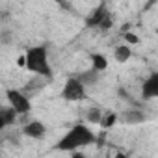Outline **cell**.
I'll return each mask as SVG.
<instances>
[{"label":"cell","mask_w":158,"mask_h":158,"mask_svg":"<svg viewBox=\"0 0 158 158\" xmlns=\"http://www.w3.org/2000/svg\"><path fill=\"white\" fill-rule=\"evenodd\" d=\"M78 80H80V84L84 86V88H91V86H95L99 80H101V73H97V71H93V69H88V71H84V73H80V74H74Z\"/></svg>","instance_id":"obj_8"},{"label":"cell","mask_w":158,"mask_h":158,"mask_svg":"<svg viewBox=\"0 0 158 158\" xmlns=\"http://www.w3.org/2000/svg\"><path fill=\"white\" fill-rule=\"evenodd\" d=\"M17 65H19V67H24V56H19V58H17Z\"/></svg>","instance_id":"obj_17"},{"label":"cell","mask_w":158,"mask_h":158,"mask_svg":"<svg viewBox=\"0 0 158 158\" xmlns=\"http://www.w3.org/2000/svg\"><path fill=\"white\" fill-rule=\"evenodd\" d=\"M102 110L99 108V106H89L88 110H86V121L88 123H91V125H99L101 123V119H102Z\"/></svg>","instance_id":"obj_13"},{"label":"cell","mask_w":158,"mask_h":158,"mask_svg":"<svg viewBox=\"0 0 158 158\" xmlns=\"http://www.w3.org/2000/svg\"><path fill=\"white\" fill-rule=\"evenodd\" d=\"M24 69L41 78H50L52 67L48 61V50L45 45H34L24 50Z\"/></svg>","instance_id":"obj_2"},{"label":"cell","mask_w":158,"mask_h":158,"mask_svg":"<svg viewBox=\"0 0 158 158\" xmlns=\"http://www.w3.org/2000/svg\"><path fill=\"white\" fill-rule=\"evenodd\" d=\"M112 24H114V19H112V13L108 11L106 4H99L86 19V26L97 28V30H110Z\"/></svg>","instance_id":"obj_3"},{"label":"cell","mask_w":158,"mask_h":158,"mask_svg":"<svg viewBox=\"0 0 158 158\" xmlns=\"http://www.w3.org/2000/svg\"><path fill=\"white\" fill-rule=\"evenodd\" d=\"M97 141V136L93 134V130L84 125V123H76L73 125L54 145L56 151H65V152H73V151H78L82 147H88V145H93Z\"/></svg>","instance_id":"obj_1"},{"label":"cell","mask_w":158,"mask_h":158,"mask_svg":"<svg viewBox=\"0 0 158 158\" xmlns=\"http://www.w3.org/2000/svg\"><path fill=\"white\" fill-rule=\"evenodd\" d=\"M6 99L10 102V108L17 114V115H26L30 114L32 110V102H30V97L21 91V89H8L6 91Z\"/></svg>","instance_id":"obj_5"},{"label":"cell","mask_w":158,"mask_h":158,"mask_svg":"<svg viewBox=\"0 0 158 158\" xmlns=\"http://www.w3.org/2000/svg\"><path fill=\"white\" fill-rule=\"evenodd\" d=\"M89 58H91V69H93V71L102 73V71L108 69V58H106L104 54H101V52H93Z\"/></svg>","instance_id":"obj_12"},{"label":"cell","mask_w":158,"mask_h":158,"mask_svg":"<svg viewBox=\"0 0 158 158\" xmlns=\"http://www.w3.org/2000/svg\"><path fill=\"white\" fill-rule=\"evenodd\" d=\"M125 39H127V43H134V45L139 41V39H138V37H136L132 32H127V34H125Z\"/></svg>","instance_id":"obj_16"},{"label":"cell","mask_w":158,"mask_h":158,"mask_svg":"<svg viewBox=\"0 0 158 158\" xmlns=\"http://www.w3.org/2000/svg\"><path fill=\"white\" fill-rule=\"evenodd\" d=\"M11 41H13V34H11L10 28H2V30H0V43H2V45H10Z\"/></svg>","instance_id":"obj_15"},{"label":"cell","mask_w":158,"mask_h":158,"mask_svg":"<svg viewBox=\"0 0 158 158\" xmlns=\"http://www.w3.org/2000/svg\"><path fill=\"white\" fill-rule=\"evenodd\" d=\"M115 158H127V156H125L123 152H117V154H115Z\"/></svg>","instance_id":"obj_18"},{"label":"cell","mask_w":158,"mask_h":158,"mask_svg":"<svg viewBox=\"0 0 158 158\" xmlns=\"http://www.w3.org/2000/svg\"><path fill=\"white\" fill-rule=\"evenodd\" d=\"M0 108H2V102H0Z\"/></svg>","instance_id":"obj_20"},{"label":"cell","mask_w":158,"mask_h":158,"mask_svg":"<svg viewBox=\"0 0 158 158\" xmlns=\"http://www.w3.org/2000/svg\"><path fill=\"white\" fill-rule=\"evenodd\" d=\"M17 117H19V115H17L10 106H8V108H4V106L0 108V132H2L6 127L13 125V123L17 121Z\"/></svg>","instance_id":"obj_10"},{"label":"cell","mask_w":158,"mask_h":158,"mask_svg":"<svg viewBox=\"0 0 158 158\" xmlns=\"http://www.w3.org/2000/svg\"><path fill=\"white\" fill-rule=\"evenodd\" d=\"M130 58H132V48H130V45L123 43V45H117V47L114 48V60H115L117 63H127Z\"/></svg>","instance_id":"obj_11"},{"label":"cell","mask_w":158,"mask_h":158,"mask_svg":"<svg viewBox=\"0 0 158 158\" xmlns=\"http://www.w3.org/2000/svg\"><path fill=\"white\" fill-rule=\"evenodd\" d=\"M86 97H88V91L80 84V80L76 76H69L61 88V99L69 102H78V101H84Z\"/></svg>","instance_id":"obj_4"},{"label":"cell","mask_w":158,"mask_h":158,"mask_svg":"<svg viewBox=\"0 0 158 158\" xmlns=\"http://www.w3.org/2000/svg\"><path fill=\"white\" fill-rule=\"evenodd\" d=\"M117 117H119V115H117L115 112H112V114H108V115H102V119H101L99 125H101L102 128H110V127H114V125L117 123Z\"/></svg>","instance_id":"obj_14"},{"label":"cell","mask_w":158,"mask_h":158,"mask_svg":"<svg viewBox=\"0 0 158 158\" xmlns=\"http://www.w3.org/2000/svg\"><path fill=\"white\" fill-rule=\"evenodd\" d=\"M147 119V115H145V112H141L139 108H130V110H127L125 114H123V121L127 123V125H139V123H143Z\"/></svg>","instance_id":"obj_9"},{"label":"cell","mask_w":158,"mask_h":158,"mask_svg":"<svg viewBox=\"0 0 158 158\" xmlns=\"http://www.w3.org/2000/svg\"><path fill=\"white\" fill-rule=\"evenodd\" d=\"M141 97L145 101H152V99L158 97V73H151L149 78H145V80H143Z\"/></svg>","instance_id":"obj_7"},{"label":"cell","mask_w":158,"mask_h":158,"mask_svg":"<svg viewBox=\"0 0 158 158\" xmlns=\"http://www.w3.org/2000/svg\"><path fill=\"white\" fill-rule=\"evenodd\" d=\"M21 134L26 136V138H30V139H43V138L47 136V127H45L43 121L34 119V121H28V123L23 127Z\"/></svg>","instance_id":"obj_6"},{"label":"cell","mask_w":158,"mask_h":158,"mask_svg":"<svg viewBox=\"0 0 158 158\" xmlns=\"http://www.w3.org/2000/svg\"><path fill=\"white\" fill-rule=\"evenodd\" d=\"M73 158H88V156H84V154H74Z\"/></svg>","instance_id":"obj_19"}]
</instances>
